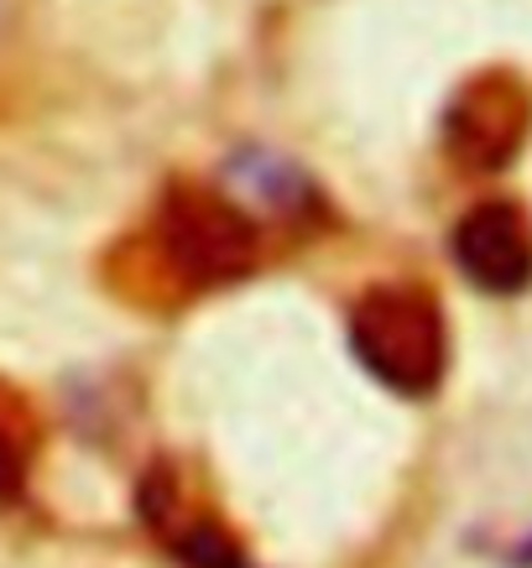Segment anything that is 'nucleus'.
Wrapping results in <instances>:
<instances>
[{
    "label": "nucleus",
    "instance_id": "39448f33",
    "mask_svg": "<svg viewBox=\"0 0 532 568\" xmlns=\"http://www.w3.org/2000/svg\"><path fill=\"white\" fill-rule=\"evenodd\" d=\"M449 256L470 287L491 297H516L532 287V220L512 199H485L464 209L449 230Z\"/></svg>",
    "mask_w": 532,
    "mask_h": 568
},
{
    "label": "nucleus",
    "instance_id": "423d86ee",
    "mask_svg": "<svg viewBox=\"0 0 532 568\" xmlns=\"http://www.w3.org/2000/svg\"><path fill=\"white\" fill-rule=\"evenodd\" d=\"M37 413L27 407V396L11 392L0 381V506L27 496V480H32L37 465Z\"/></svg>",
    "mask_w": 532,
    "mask_h": 568
},
{
    "label": "nucleus",
    "instance_id": "7ed1b4c3",
    "mask_svg": "<svg viewBox=\"0 0 532 568\" xmlns=\"http://www.w3.org/2000/svg\"><path fill=\"white\" fill-rule=\"evenodd\" d=\"M137 517L178 568H261L230 517H220V506L168 465L137 485Z\"/></svg>",
    "mask_w": 532,
    "mask_h": 568
},
{
    "label": "nucleus",
    "instance_id": "0eeeda50",
    "mask_svg": "<svg viewBox=\"0 0 532 568\" xmlns=\"http://www.w3.org/2000/svg\"><path fill=\"white\" fill-rule=\"evenodd\" d=\"M506 568H532V532H522L512 548H506Z\"/></svg>",
    "mask_w": 532,
    "mask_h": 568
},
{
    "label": "nucleus",
    "instance_id": "20e7f679",
    "mask_svg": "<svg viewBox=\"0 0 532 568\" xmlns=\"http://www.w3.org/2000/svg\"><path fill=\"white\" fill-rule=\"evenodd\" d=\"M532 131V94L512 73H475L444 110V146L464 173H501Z\"/></svg>",
    "mask_w": 532,
    "mask_h": 568
},
{
    "label": "nucleus",
    "instance_id": "f03ea898",
    "mask_svg": "<svg viewBox=\"0 0 532 568\" xmlns=\"http://www.w3.org/2000/svg\"><path fill=\"white\" fill-rule=\"evenodd\" d=\"M350 349L377 386L429 402L449 376V318L418 282H381L350 308Z\"/></svg>",
    "mask_w": 532,
    "mask_h": 568
},
{
    "label": "nucleus",
    "instance_id": "f257e3e1",
    "mask_svg": "<svg viewBox=\"0 0 532 568\" xmlns=\"http://www.w3.org/2000/svg\"><path fill=\"white\" fill-rule=\"evenodd\" d=\"M261 256V230L245 204L214 189L178 183L157 204L152 224L121 251L126 293L147 303H183L241 282Z\"/></svg>",
    "mask_w": 532,
    "mask_h": 568
}]
</instances>
